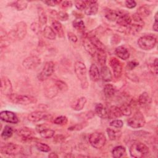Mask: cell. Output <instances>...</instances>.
<instances>
[{
	"mask_svg": "<svg viewBox=\"0 0 158 158\" xmlns=\"http://www.w3.org/2000/svg\"><path fill=\"white\" fill-rule=\"evenodd\" d=\"M100 75L101 76L102 79L104 81H110L112 79V75L110 69L106 65L102 66L101 69Z\"/></svg>",
	"mask_w": 158,
	"mask_h": 158,
	"instance_id": "484cf974",
	"label": "cell"
},
{
	"mask_svg": "<svg viewBox=\"0 0 158 158\" xmlns=\"http://www.w3.org/2000/svg\"><path fill=\"white\" fill-rule=\"evenodd\" d=\"M83 128V125L82 124H76L75 125H73L70 127L69 128V130H70V131H78V130H81L82 128Z\"/></svg>",
	"mask_w": 158,
	"mask_h": 158,
	"instance_id": "9f6ffc18",
	"label": "cell"
},
{
	"mask_svg": "<svg viewBox=\"0 0 158 158\" xmlns=\"http://www.w3.org/2000/svg\"><path fill=\"white\" fill-rule=\"evenodd\" d=\"M118 17L116 20L117 23L122 27H127L130 25V23L132 22L131 17L129 15V14L122 10H118Z\"/></svg>",
	"mask_w": 158,
	"mask_h": 158,
	"instance_id": "5bb4252c",
	"label": "cell"
},
{
	"mask_svg": "<svg viewBox=\"0 0 158 158\" xmlns=\"http://www.w3.org/2000/svg\"><path fill=\"white\" fill-rule=\"evenodd\" d=\"M56 16L61 21H67L69 19V14L65 11H59L57 12Z\"/></svg>",
	"mask_w": 158,
	"mask_h": 158,
	"instance_id": "681fc988",
	"label": "cell"
},
{
	"mask_svg": "<svg viewBox=\"0 0 158 158\" xmlns=\"http://www.w3.org/2000/svg\"><path fill=\"white\" fill-rule=\"evenodd\" d=\"M36 149L41 152H48L51 151V148L48 144L41 143V142H38L36 143Z\"/></svg>",
	"mask_w": 158,
	"mask_h": 158,
	"instance_id": "7bdbcfd3",
	"label": "cell"
},
{
	"mask_svg": "<svg viewBox=\"0 0 158 158\" xmlns=\"http://www.w3.org/2000/svg\"><path fill=\"white\" fill-rule=\"evenodd\" d=\"M86 1H75V6L78 10H85L86 7Z\"/></svg>",
	"mask_w": 158,
	"mask_h": 158,
	"instance_id": "c3c4849f",
	"label": "cell"
},
{
	"mask_svg": "<svg viewBox=\"0 0 158 158\" xmlns=\"http://www.w3.org/2000/svg\"><path fill=\"white\" fill-rule=\"evenodd\" d=\"M151 13V11L148 6L146 5H143L140 6L136 14H138L141 18L148 17Z\"/></svg>",
	"mask_w": 158,
	"mask_h": 158,
	"instance_id": "d6a6232c",
	"label": "cell"
},
{
	"mask_svg": "<svg viewBox=\"0 0 158 158\" xmlns=\"http://www.w3.org/2000/svg\"><path fill=\"white\" fill-rule=\"evenodd\" d=\"M157 39L153 35H144L141 36L138 40L139 47L145 51L151 50L156 44Z\"/></svg>",
	"mask_w": 158,
	"mask_h": 158,
	"instance_id": "5b68a950",
	"label": "cell"
},
{
	"mask_svg": "<svg viewBox=\"0 0 158 158\" xmlns=\"http://www.w3.org/2000/svg\"><path fill=\"white\" fill-rule=\"evenodd\" d=\"M126 153V149L122 146H117L114 148L112 151V156L115 158H120L124 156Z\"/></svg>",
	"mask_w": 158,
	"mask_h": 158,
	"instance_id": "83f0119b",
	"label": "cell"
},
{
	"mask_svg": "<svg viewBox=\"0 0 158 158\" xmlns=\"http://www.w3.org/2000/svg\"><path fill=\"white\" fill-rule=\"evenodd\" d=\"M94 56H96L98 62L99 64L100 65H101V67L105 65L106 62L107 56H106V53L104 51L97 50Z\"/></svg>",
	"mask_w": 158,
	"mask_h": 158,
	"instance_id": "f546056e",
	"label": "cell"
},
{
	"mask_svg": "<svg viewBox=\"0 0 158 158\" xmlns=\"http://www.w3.org/2000/svg\"><path fill=\"white\" fill-rule=\"evenodd\" d=\"M103 92L106 98H112L115 93V88L112 84H106L104 87Z\"/></svg>",
	"mask_w": 158,
	"mask_h": 158,
	"instance_id": "4dcf8cb0",
	"label": "cell"
},
{
	"mask_svg": "<svg viewBox=\"0 0 158 158\" xmlns=\"http://www.w3.org/2000/svg\"><path fill=\"white\" fill-rule=\"evenodd\" d=\"M115 55L122 60H127L130 57V53L128 49L123 46H118L115 49Z\"/></svg>",
	"mask_w": 158,
	"mask_h": 158,
	"instance_id": "d6986e66",
	"label": "cell"
},
{
	"mask_svg": "<svg viewBox=\"0 0 158 158\" xmlns=\"http://www.w3.org/2000/svg\"><path fill=\"white\" fill-rule=\"evenodd\" d=\"M138 103L142 107H145L151 103V98L147 92H143L139 95Z\"/></svg>",
	"mask_w": 158,
	"mask_h": 158,
	"instance_id": "4316f807",
	"label": "cell"
},
{
	"mask_svg": "<svg viewBox=\"0 0 158 158\" xmlns=\"http://www.w3.org/2000/svg\"><path fill=\"white\" fill-rule=\"evenodd\" d=\"M154 19H155V21L153 23V25H152V29L154 31H157V29H158V27H157V13L156 12V14H155V16H154Z\"/></svg>",
	"mask_w": 158,
	"mask_h": 158,
	"instance_id": "6f0895ef",
	"label": "cell"
},
{
	"mask_svg": "<svg viewBox=\"0 0 158 158\" xmlns=\"http://www.w3.org/2000/svg\"><path fill=\"white\" fill-rule=\"evenodd\" d=\"M110 126L116 128H121L123 125V123L122 122V120H119V119H115V120H113L112 121H111L110 122Z\"/></svg>",
	"mask_w": 158,
	"mask_h": 158,
	"instance_id": "7dc6e473",
	"label": "cell"
},
{
	"mask_svg": "<svg viewBox=\"0 0 158 158\" xmlns=\"http://www.w3.org/2000/svg\"><path fill=\"white\" fill-rule=\"evenodd\" d=\"M55 65L52 61L46 62L43 66L42 71L38 74V78L41 81H44L52 75L54 72Z\"/></svg>",
	"mask_w": 158,
	"mask_h": 158,
	"instance_id": "30bf717a",
	"label": "cell"
},
{
	"mask_svg": "<svg viewBox=\"0 0 158 158\" xmlns=\"http://www.w3.org/2000/svg\"><path fill=\"white\" fill-rule=\"evenodd\" d=\"M23 148L22 146L10 143L1 147V153L8 156H17L22 154Z\"/></svg>",
	"mask_w": 158,
	"mask_h": 158,
	"instance_id": "52a82bcc",
	"label": "cell"
},
{
	"mask_svg": "<svg viewBox=\"0 0 158 158\" xmlns=\"http://www.w3.org/2000/svg\"><path fill=\"white\" fill-rule=\"evenodd\" d=\"M67 36L69 40L73 42V43H76L78 41V38L77 36L72 32H68L67 33Z\"/></svg>",
	"mask_w": 158,
	"mask_h": 158,
	"instance_id": "11a10c76",
	"label": "cell"
},
{
	"mask_svg": "<svg viewBox=\"0 0 158 158\" xmlns=\"http://www.w3.org/2000/svg\"><path fill=\"white\" fill-rule=\"evenodd\" d=\"M43 33L44 36L48 40H54L56 38V33H55L54 30L49 26H46L44 28Z\"/></svg>",
	"mask_w": 158,
	"mask_h": 158,
	"instance_id": "f1b7e54d",
	"label": "cell"
},
{
	"mask_svg": "<svg viewBox=\"0 0 158 158\" xmlns=\"http://www.w3.org/2000/svg\"><path fill=\"white\" fill-rule=\"evenodd\" d=\"M89 142L94 148L101 149L106 144V138L101 132H94L89 135Z\"/></svg>",
	"mask_w": 158,
	"mask_h": 158,
	"instance_id": "8992f818",
	"label": "cell"
},
{
	"mask_svg": "<svg viewBox=\"0 0 158 158\" xmlns=\"http://www.w3.org/2000/svg\"><path fill=\"white\" fill-rule=\"evenodd\" d=\"M139 65V63L135 60H131L127 63V69L129 70H131L133 69H135L136 67H137Z\"/></svg>",
	"mask_w": 158,
	"mask_h": 158,
	"instance_id": "816d5d0a",
	"label": "cell"
},
{
	"mask_svg": "<svg viewBox=\"0 0 158 158\" xmlns=\"http://www.w3.org/2000/svg\"><path fill=\"white\" fill-rule=\"evenodd\" d=\"M122 116V112L120 110V107L115 106H112L108 110V118L110 119L113 118H117L121 117Z\"/></svg>",
	"mask_w": 158,
	"mask_h": 158,
	"instance_id": "d4e9b609",
	"label": "cell"
},
{
	"mask_svg": "<svg viewBox=\"0 0 158 158\" xmlns=\"http://www.w3.org/2000/svg\"><path fill=\"white\" fill-rule=\"evenodd\" d=\"M27 31V23L24 22H19L17 23L15 25L14 28L9 31L7 35L8 40L13 41L15 40H22L25 38Z\"/></svg>",
	"mask_w": 158,
	"mask_h": 158,
	"instance_id": "7a4b0ae2",
	"label": "cell"
},
{
	"mask_svg": "<svg viewBox=\"0 0 158 158\" xmlns=\"http://www.w3.org/2000/svg\"><path fill=\"white\" fill-rule=\"evenodd\" d=\"M49 157H51V158H57L58 157V155L56 153V152H51L49 154Z\"/></svg>",
	"mask_w": 158,
	"mask_h": 158,
	"instance_id": "680465c9",
	"label": "cell"
},
{
	"mask_svg": "<svg viewBox=\"0 0 158 158\" xmlns=\"http://www.w3.org/2000/svg\"><path fill=\"white\" fill-rule=\"evenodd\" d=\"M55 86L57 88V89L61 91H66L69 88L67 84L61 80H56Z\"/></svg>",
	"mask_w": 158,
	"mask_h": 158,
	"instance_id": "ab89813d",
	"label": "cell"
},
{
	"mask_svg": "<svg viewBox=\"0 0 158 158\" xmlns=\"http://www.w3.org/2000/svg\"><path fill=\"white\" fill-rule=\"evenodd\" d=\"M95 113L101 118H108V110L101 103H98L94 107Z\"/></svg>",
	"mask_w": 158,
	"mask_h": 158,
	"instance_id": "7402d4cb",
	"label": "cell"
},
{
	"mask_svg": "<svg viewBox=\"0 0 158 158\" xmlns=\"http://www.w3.org/2000/svg\"><path fill=\"white\" fill-rule=\"evenodd\" d=\"M89 75L91 81H97L99 80L100 77V72L96 64H92L91 65L89 70Z\"/></svg>",
	"mask_w": 158,
	"mask_h": 158,
	"instance_id": "cb8c5ba5",
	"label": "cell"
},
{
	"mask_svg": "<svg viewBox=\"0 0 158 158\" xmlns=\"http://www.w3.org/2000/svg\"><path fill=\"white\" fill-rule=\"evenodd\" d=\"M0 118L1 120L10 123L16 124L19 122V118L16 114L13 112L9 110H4L0 113Z\"/></svg>",
	"mask_w": 158,
	"mask_h": 158,
	"instance_id": "2e32d148",
	"label": "cell"
},
{
	"mask_svg": "<svg viewBox=\"0 0 158 158\" xmlns=\"http://www.w3.org/2000/svg\"><path fill=\"white\" fill-rule=\"evenodd\" d=\"M50 115L43 111H34L28 114L27 118L31 122H38L44 119H48Z\"/></svg>",
	"mask_w": 158,
	"mask_h": 158,
	"instance_id": "e0dca14e",
	"label": "cell"
},
{
	"mask_svg": "<svg viewBox=\"0 0 158 158\" xmlns=\"http://www.w3.org/2000/svg\"><path fill=\"white\" fill-rule=\"evenodd\" d=\"M30 28L36 35H40L41 32V26L37 22H33L30 25Z\"/></svg>",
	"mask_w": 158,
	"mask_h": 158,
	"instance_id": "f6af8a7d",
	"label": "cell"
},
{
	"mask_svg": "<svg viewBox=\"0 0 158 158\" xmlns=\"http://www.w3.org/2000/svg\"><path fill=\"white\" fill-rule=\"evenodd\" d=\"M86 7L85 9V13L87 15H96L98 10L99 5L96 1H86Z\"/></svg>",
	"mask_w": 158,
	"mask_h": 158,
	"instance_id": "ac0fdd59",
	"label": "cell"
},
{
	"mask_svg": "<svg viewBox=\"0 0 158 158\" xmlns=\"http://www.w3.org/2000/svg\"><path fill=\"white\" fill-rule=\"evenodd\" d=\"M125 6L128 9H133L136 6V2L133 0H127L125 2Z\"/></svg>",
	"mask_w": 158,
	"mask_h": 158,
	"instance_id": "db71d44e",
	"label": "cell"
},
{
	"mask_svg": "<svg viewBox=\"0 0 158 158\" xmlns=\"http://www.w3.org/2000/svg\"><path fill=\"white\" fill-rule=\"evenodd\" d=\"M106 132L107 133L109 139L111 141L117 139L121 135V132L117 131H115L112 128H107L106 129Z\"/></svg>",
	"mask_w": 158,
	"mask_h": 158,
	"instance_id": "74e56055",
	"label": "cell"
},
{
	"mask_svg": "<svg viewBox=\"0 0 158 158\" xmlns=\"http://www.w3.org/2000/svg\"><path fill=\"white\" fill-rule=\"evenodd\" d=\"M88 37L89 38V41L93 44V46L96 49V50L105 51L106 47H105L104 44L99 40V39L98 38H97L96 36H94L93 35H88Z\"/></svg>",
	"mask_w": 158,
	"mask_h": 158,
	"instance_id": "ffe728a7",
	"label": "cell"
},
{
	"mask_svg": "<svg viewBox=\"0 0 158 158\" xmlns=\"http://www.w3.org/2000/svg\"><path fill=\"white\" fill-rule=\"evenodd\" d=\"M9 101L16 104L20 105H28L37 102V99L31 95H22L15 93H12L8 96Z\"/></svg>",
	"mask_w": 158,
	"mask_h": 158,
	"instance_id": "277c9868",
	"label": "cell"
},
{
	"mask_svg": "<svg viewBox=\"0 0 158 158\" xmlns=\"http://www.w3.org/2000/svg\"><path fill=\"white\" fill-rule=\"evenodd\" d=\"M13 133H14L13 128L9 125H6L1 132V136L3 139H7L12 136Z\"/></svg>",
	"mask_w": 158,
	"mask_h": 158,
	"instance_id": "1f68e13d",
	"label": "cell"
},
{
	"mask_svg": "<svg viewBox=\"0 0 158 158\" xmlns=\"http://www.w3.org/2000/svg\"><path fill=\"white\" fill-rule=\"evenodd\" d=\"M52 26L60 38H63L64 36V31L62 28V26L59 21H53L52 23Z\"/></svg>",
	"mask_w": 158,
	"mask_h": 158,
	"instance_id": "836d02e7",
	"label": "cell"
},
{
	"mask_svg": "<svg viewBox=\"0 0 158 158\" xmlns=\"http://www.w3.org/2000/svg\"><path fill=\"white\" fill-rule=\"evenodd\" d=\"M65 136L62 134L56 135L53 136V141L56 144H59V143H64L65 141Z\"/></svg>",
	"mask_w": 158,
	"mask_h": 158,
	"instance_id": "bcb514c9",
	"label": "cell"
},
{
	"mask_svg": "<svg viewBox=\"0 0 158 158\" xmlns=\"http://www.w3.org/2000/svg\"><path fill=\"white\" fill-rule=\"evenodd\" d=\"M144 27L143 23H131L129 26H128L127 28V31L128 33L131 34V35H136Z\"/></svg>",
	"mask_w": 158,
	"mask_h": 158,
	"instance_id": "603a6c76",
	"label": "cell"
},
{
	"mask_svg": "<svg viewBox=\"0 0 158 158\" xmlns=\"http://www.w3.org/2000/svg\"><path fill=\"white\" fill-rule=\"evenodd\" d=\"M109 64L112 69L114 76L115 78L118 79L122 76V65L120 61L116 57H111L109 60Z\"/></svg>",
	"mask_w": 158,
	"mask_h": 158,
	"instance_id": "4fadbf2b",
	"label": "cell"
},
{
	"mask_svg": "<svg viewBox=\"0 0 158 158\" xmlns=\"http://www.w3.org/2000/svg\"><path fill=\"white\" fill-rule=\"evenodd\" d=\"M146 123V120L143 114L138 111L136 112L134 115L130 118L127 120V124L129 127L132 128H139L143 127Z\"/></svg>",
	"mask_w": 158,
	"mask_h": 158,
	"instance_id": "ba28073f",
	"label": "cell"
},
{
	"mask_svg": "<svg viewBox=\"0 0 158 158\" xmlns=\"http://www.w3.org/2000/svg\"><path fill=\"white\" fill-rule=\"evenodd\" d=\"M41 62V60L40 57L36 56H31L23 60L22 66L27 70H31L39 66Z\"/></svg>",
	"mask_w": 158,
	"mask_h": 158,
	"instance_id": "8fae6325",
	"label": "cell"
},
{
	"mask_svg": "<svg viewBox=\"0 0 158 158\" xmlns=\"http://www.w3.org/2000/svg\"><path fill=\"white\" fill-rule=\"evenodd\" d=\"M129 152L131 157L140 158L146 156L149 152V149L145 144L141 142H135L130 146Z\"/></svg>",
	"mask_w": 158,
	"mask_h": 158,
	"instance_id": "3957f363",
	"label": "cell"
},
{
	"mask_svg": "<svg viewBox=\"0 0 158 158\" xmlns=\"http://www.w3.org/2000/svg\"><path fill=\"white\" fill-rule=\"evenodd\" d=\"M1 92L7 96L12 93V85L10 80L6 77H2L1 79Z\"/></svg>",
	"mask_w": 158,
	"mask_h": 158,
	"instance_id": "9a60e30c",
	"label": "cell"
},
{
	"mask_svg": "<svg viewBox=\"0 0 158 158\" xmlns=\"http://www.w3.org/2000/svg\"><path fill=\"white\" fill-rule=\"evenodd\" d=\"M68 122V118L66 116L60 115L56 117L54 120V123L58 125H64Z\"/></svg>",
	"mask_w": 158,
	"mask_h": 158,
	"instance_id": "ee69618b",
	"label": "cell"
},
{
	"mask_svg": "<svg viewBox=\"0 0 158 158\" xmlns=\"http://www.w3.org/2000/svg\"><path fill=\"white\" fill-rule=\"evenodd\" d=\"M59 5L62 8L66 9V8L70 7L72 6V1H61Z\"/></svg>",
	"mask_w": 158,
	"mask_h": 158,
	"instance_id": "f5cc1de1",
	"label": "cell"
},
{
	"mask_svg": "<svg viewBox=\"0 0 158 158\" xmlns=\"http://www.w3.org/2000/svg\"><path fill=\"white\" fill-rule=\"evenodd\" d=\"M149 68L151 72L153 74L156 75L157 73V58H156L153 61V62L150 65Z\"/></svg>",
	"mask_w": 158,
	"mask_h": 158,
	"instance_id": "f907efd6",
	"label": "cell"
},
{
	"mask_svg": "<svg viewBox=\"0 0 158 158\" xmlns=\"http://www.w3.org/2000/svg\"><path fill=\"white\" fill-rule=\"evenodd\" d=\"M86 102V98L84 96L80 97L74 101L71 104V107L76 111H80L83 109Z\"/></svg>",
	"mask_w": 158,
	"mask_h": 158,
	"instance_id": "44dd1931",
	"label": "cell"
},
{
	"mask_svg": "<svg viewBox=\"0 0 158 158\" xmlns=\"http://www.w3.org/2000/svg\"><path fill=\"white\" fill-rule=\"evenodd\" d=\"M38 16L40 23L41 25H45L47 22V15L44 10V9L41 7H39L38 8Z\"/></svg>",
	"mask_w": 158,
	"mask_h": 158,
	"instance_id": "8d00e7d4",
	"label": "cell"
},
{
	"mask_svg": "<svg viewBox=\"0 0 158 158\" xmlns=\"http://www.w3.org/2000/svg\"><path fill=\"white\" fill-rule=\"evenodd\" d=\"M36 130L40 133L42 138L45 139L53 138V136L55 135V131L49 128L46 124L38 125L36 127Z\"/></svg>",
	"mask_w": 158,
	"mask_h": 158,
	"instance_id": "7c38bea8",
	"label": "cell"
},
{
	"mask_svg": "<svg viewBox=\"0 0 158 158\" xmlns=\"http://www.w3.org/2000/svg\"><path fill=\"white\" fill-rule=\"evenodd\" d=\"M73 27L77 30L83 32L85 29V26L84 22L81 20H75L72 22Z\"/></svg>",
	"mask_w": 158,
	"mask_h": 158,
	"instance_id": "f35d334b",
	"label": "cell"
},
{
	"mask_svg": "<svg viewBox=\"0 0 158 158\" xmlns=\"http://www.w3.org/2000/svg\"><path fill=\"white\" fill-rule=\"evenodd\" d=\"M118 10H114L112 9H107L105 13V17L109 21H115L118 17Z\"/></svg>",
	"mask_w": 158,
	"mask_h": 158,
	"instance_id": "e575fe53",
	"label": "cell"
},
{
	"mask_svg": "<svg viewBox=\"0 0 158 158\" xmlns=\"http://www.w3.org/2000/svg\"><path fill=\"white\" fill-rule=\"evenodd\" d=\"M120 109L122 112V115L130 116L131 114V107L128 104H123L120 107Z\"/></svg>",
	"mask_w": 158,
	"mask_h": 158,
	"instance_id": "b9f144b4",
	"label": "cell"
},
{
	"mask_svg": "<svg viewBox=\"0 0 158 158\" xmlns=\"http://www.w3.org/2000/svg\"><path fill=\"white\" fill-rule=\"evenodd\" d=\"M83 46L85 49V50L92 56H95V54L96 52V49L93 46V44L90 43L89 41L85 40L83 43Z\"/></svg>",
	"mask_w": 158,
	"mask_h": 158,
	"instance_id": "d590c367",
	"label": "cell"
},
{
	"mask_svg": "<svg viewBox=\"0 0 158 158\" xmlns=\"http://www.w3.org/2000/svg\"><path fill=\"white\" fill-rule=\"evenodd\" d=\"M18 136L24 142H29L35 140V131L28 127H22L17 131Z\"/></svg>",
	"mask_w": 158,
	"mask_h": 158,
	"instance_id": "9c48e42d",
	"label": "cell"
},
{
	"mask_svg": "<svg viewBox=\"0 0 158 158\" xmlns=\"http://www.w3.org/2000/svg\"><path fill=\"white\" fill-rule=\"evenodd\" d=\"M74 71L78 79L80 81L82 89H86L88 87L87 80V70L85 64L81 61H77L74 64Z\"/></svg>",
	"mask_w": 158,
	"mask_h": 158,
	"instance_id": "6da1fadb",
	"label": "cell"
},
{
	"mask_svg": "<svg viewBox=\"0 0 158 158\" xmlns=\"http://www.w3.org/2000/svg\"><path fill=\"white\" fill-rule=\"evenodd\" d=\"M28 3L27 1H17L14 2V6L17 10H23L27 8Z\"/></svg>",
	"mask_w": 158,
	"mask_h": 158,
	"instance_id": "60d3db41",
	"label": "cell"
}]
</instances>
